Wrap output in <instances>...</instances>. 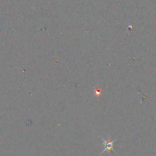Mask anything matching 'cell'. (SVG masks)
<instances>
[{
    "label": "cell",
    "mask_w": 156,
    "mask_h": 156,
    "mask_svg": "<svg viewBox=\"0 0 156 156\" xmlns=\"http://www.w3.org/2000/svg\"><path fill=\"white\" fill-rule=\"evenodd\" d=\"M102 141H103V143H104V145H105V150L102 151L101 154L102 153L105 152V151H110L111 150H114V141H111V142H110V141H108V140L107 141L104 139H102Z\"/></svg>",
    "instance_id": "obj_1"
}]
</instances>
